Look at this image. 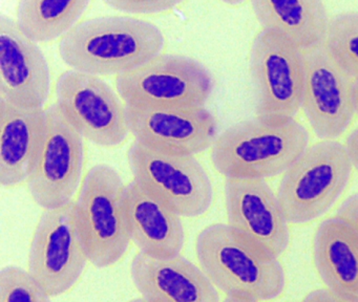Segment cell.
Instances as JSON below:
<instances>
[{
    "instance_id": "277c9868",
    "label": "cell",
    "mask_w": 358,
    "mask_h": 302,
    "mask_svg": "<svg viewBox=\"0 0 358 302\" xmlns=\"http://www.w3.org/2000/svg\"><path fill=\"white\" fill-rule=\"evenodd\" d=\"M125 186L116 169L99 164L89 170L74 201L87 258L97 268L114 266L129 250L131 239Z\"/></svg>"
},
{
    "instance_id": "9a60e30c",
    "label": "cell",
    "mask_w": 358,
    "mask_h": 302,
    "mask_svg": "<svg viewBox=\"0 0 358 302\" xmlns=\"http://www.w3.org/2000/svg\"><path fill=\"white\" fill-rule=\"evenodd\" d=\"M51 73L38 44L31 41L17 21L0 15V99L24 108H45Z\"/></svg>"
},
{
    "instance_id": "ffe728a7",
    "label": "cell",
    "mask_w": 358,
    "mask_h": 302,
    "mask_svg": "<svg viewBox=\"0 0 358 302\" xmlns=\"http://www.w3.org/2000/svg\"><path fill=\"white\" fill-rule=\"evenodd\" d=\"M314 266L326 289L358 300V238L337 216L327 218L313 239Z\"/></svg>"
},
{
    "instance_id": "44dd1931",
    "label": "cell",
    "mask_w": 358,
    "mask_h": 302,
    "mask_svg": "<svg viewBox=\"0 0 358 302\" xmlns=\"http://www.w3.org/2000/svg\"><path fill=\"white\" fill-rule=\"evenodd\" d=\"M90 6V0H22L16 21L31 41L49 43L66 37Z\"/></svg>"
},
{
    "instance_id": "7402d4cb",
    "label": "cell",
    "mask_w": 358,
    "mask_h": 302,
    "mask_svg": "<svg viewBox=\"0 0 358 302\" xmlns=\"http://www.w3.org/2000/svg\"><path fill=\"white\" fill-rule=\"evenodd\" d=\"M324 48L334 62L358 83V12L331 17Z\"/></svg>"
},
{
    "instance_id": "603a6c76",
    "label": "cell",
    "mask_w": 358,
    "mask_h": 302,
    "mask_svg": "<svg viewBox=\"0 0 358 302\" xmlns=\"http://www.w3.org/2000/svg\"><path fill=\"white\" fill-rule=\"evenodd\" d=\"M0 302H52L51 296L20 266H6L0 272Z\"/></svg>"
},
{
    "instance_id": "7a4b0ae2",
    "label": "cell",
    "mask_w": 358,
    "mask_h": 302,
    "mask_svg": "<svg viewBox=\"0 0 358 302\" xmlns=\"http://www.w3.org/2000/svg\"><path fill=\"white\" fill-rule=\"evenodd\" d=\"M309 142V132L295 119L270 122L255 117L220 134L211 159L226 180H266L284 174Z\"/></svg>"
},
{
    "instance_id": "d4e9b609",
    "label": "cell",
    "mask_w": 358,
    "mask_h": 302,
    "mask_svg": "<svg viewBox=\"0 0 358 302\" xmlns=\"http://www.w3.org/2000/svg\"><path fill=\"white\" fill-rule=\"evenodd\" d=\"M335 216L343 220L358 238V193L348 197L341 203Z\"/></svg>"
},
{
    "instance_id": "8992f818",
    "label": "cell",
    "mask_w": 358,
    "mask_h": 302,
    "mask_svg": "<svg viewBox=\"0 0 358 302\" xmlns=\"http://www.w3.org/2000/svg\"><path fill=\"white\" fill-rule=\"evenodd\" d=\"M255 115L264 121L295 119L306 84L305 52L271 31L255 36L249 60Z\"/></svg>"
},
{
    "instance_id": "4316f807",
    "label": "cell",
    "mask_w": 358,
    "mask_h": 302,
    "mask_svg": "<svg viewBox=\"0 0 358 302\" xmlns=\"http://www.w3.org/2000/svg\"><path fill=\"white\" fill-rule=\"evenodd\" d=\"M345 146L349 153L354 169L358 171V128L349 134Z\"/></svg>"
},
{
    "instance_id": "7c38bea8",
    "label": "cell",
    "mask_w": 358,
    "mask_h": 302,
    "mask_svg": "<svg viewBox=\"0 0 358 302\" xmlns=\"http://www.w3.org/2000/svg\"><path fill=\"white\" fill-rule=\"evenodd\" d=\"M129 131L137 142L173 154L196 155L217 138L215 115L205 107L125 105Z\"/></svg>"
},
{
    "instance_id": "cb8c5ba5",
    "label": "cell",
    "mask_w": 358,
    "mask_h": 302,
    "mask_svg": "<svg viewBox=\"0 0 358 302\" xmlns=\"http://www.w3.org/2000/svg\"><path fill=\"white\" fill-rule=\"evenodd\" d=\"M104 3L114 10L135 15H157L173 10L181 0H106Z\"/></svg>"
},
{
    "instance_id": "d6986e66",
    "label": "cell",
    "mask_w": 358,
    "mask_h": 302,
    "mask_svg": "<svg viewBox=\"0 0 358 302\" xmlns=\"http://www.w3.org/2000/svg\"><path fill=\"white\" fill-rule=\"evenodd\" d=\"M251 6L262 29L303 52L324 45L331 17L320 0H253Z\"/></svg>"
},
{
    "instance_id": "2e32d148",
    "label": "cell",
    "mask_w": 358,
    "mask_h": 302,
    "mask_svg": "<svg viewBox=\"0 0 358 302\" xmlns=\"http://www.w3.org/2000/svg\"><path fill=\"white\" fill-rule=\"evenodd\" d=\"M131 276L148 302H220L219 292L204 271L181 255L157 258L138 253Z\"/></svg>"
},
{
    "instance_id": "8fae6325",
    "label": "cell",
    "mask_w": 358,
    "mask_h": 302,
    "mask_svg": "<svg viewBox=\"0 0 358 302\" xmlns=\"http://www.w3.org/2000/svg\"><path fill=\"white\" fill-rule=\"evenodd\" d=\"M83 136L56 103L51 105L47 109L41 153L28 180L33 201L45 210L73 203L83 178Z\"/></svg>"
},
{
    "instance_id": "4fadbf2b",
    "label": "cell",
    "mask_w": 358,
    "mask_h": 302,
    "mask_svg": "<svg viewBox=\"0 0 358 302\" xmlns=\"http://www.w3.org/2000/svg\"><path fill=\"white\" fill-rule=\"evenodd\" d=\"M303 110L312 130L322 140H336L356 115L355 82L334 62L326 48L305 52Z\"/></svg>"
},
{
    "instance_id": "ac0fdd59",
    "label": "cell",
    "mask_w": 358,
    "mask_h": 302,
    "mask_svg": "<svg viewBox=\"0 0 358 302\" xmlns=\"http://www.w3.org/2000/svg\"><path fill=\"white\" fill-rule=\"evenodd\" d=\"M131 241L140 253L157 258L180 255L185 243L181 216L136 180L125 186Z\"/></svg>"
},
{
    "instance_id": "e0dca14e",
    "label": "cell",
    "mask_w": 358,
    "mask_h": 302,
    "mask_svg": "<svg viewBox=\"0 0 358 302\" xmlns=\"http://www.w3.org/2000/svg\"><path fill=\"white\" fill-rule=\"evenodd\" d=\"M47 109L24 108L0 99V185L28 182L45 138Z\"/></svg>"
},
{
    "instance_id": "484cf974",
    "label": "cell",
    "mask_w": 358,
    "mask_h": 302,
    "mask_svg": "<svg viewBox=\"0 0 358 302\" xmlns=\"http://www.w3.org/2000/svg\"><path fill=\"white\" fill-rule=\"evenodd\" d=\"M301 302H358V300L348 299L327 289H322L308 294Z\"/></svg>"
},
{
    "instance_id": "f1b7e54d",
    "label": "cell",
    "mask_w": 358,
    "mask_h": 302,
    "mask_svg": "<svg viewBox=\"0 0 358 302\" xmlns=\"http://www.w3.org/2000/svg\"><path fill=\"white\" fill-rule=\"evenodd\" d=\"M223 302H257L253 300L243 299V298L226 297Z\"/></svg>"
},
{
    "instance_id": "52a82bcc",
    "label": "cell",
    "mask_w": 358,
    "mask_h": 302,
    "mask_svg": "<svg viewBox=\"0 0 358 302\" xmlns=\"http://www.w3.org/2000/svg\"><path fill=\"white\" fill-rule=\"evenodd\" d=\"M127 106L205 107L213 82L204 65L180 55H162L116 77Z\"/></svg>"
},
{
    "instance_id": "83f0119b",
    "label": "cell",
    "mask_w": 358,
    "mask_h": 302,
    "mask_svg": "<svg viewBox=\"0 0 358 302\" xmlns=\"http://www.w3.org/2000/svg\"><path fill=\"white\" fill-rule=\"evenodd\" d=\"M354 102H355V111L358 117V83L354 84Z\"/></svg>"
},
{
    "instance_id": "3957f363",
    "label": "cell",
    "mask_w": 358,
    "mask_h": 302,
    "mask_svg": "<svg viewBox=\"0 0 358 302\" xmlns=\"http://www.w3.org/2000/svg\"><path fill=\"white\" fill-rule=\"evenodd\" d=\"M196 253L199 266L227 297L271 301L286 287L278 258L249 243L228 224L203 229L196 237Z\"/></svg>"
},
{
    "instance_id": "5b68a950",
    "label": "cell",
    "mask_w": 358,
    "mask_h": 302,
    "mask_svg": "<svg viewBox=\"0 0 358 302\" xmlns=\"http://www.w3.org/2000/svg\"><path fill=\"white\" fill-rule=\"evenodd\" d=\"M353 169L347 148L336 140L310 145L282 174L276 192L289 224H307L326 214L343 194Z\"/></svg>"
},
{
    "instance_id": "5bb4252c",
    "label": "cell",
    "mask_w": 358,
    "mask_h": 302,
    "mask_svg": "<svg viewBox=\"0 0 358 302\" xmlns=\"http://www.w3.org/2000/svg\"><path fill=\"white\" fill-rule=\"evenodd\" d=\"M228 224L249 243L278 258L290 241L289 222L266 180H226Z\"/></svg>"
},
{
    "instance_id": "ba28073f",
    "label": "cell",
    "mask_w": 358,
    "mask_h": 302,
    "mask_svg": "<svg viewBox=\"0 0 358 302\" xmlns=\"http://www.w3.org/2000/svg\"><path fill=\"white\" fill-rule=\"evenodd\" d=\"M129 161L134 180L181 217H199L210 209L213 182L194 155L163 152L135 141Z\"/></svg>"
},
{
    "instance_id": "f546056e",
    "label": "cell",
    "mask_w": 358,
    "mask_h": 302,
    "mask_svg": "<svg viewBox=\"0 0 358 302\" xmlns=\"http://www.w3.org/2000/svg\"><path fill=\"white\" fill-rule=\"evenodd\" d=\"M127 302H148V300L144 299V298H136V299L129 300Z\"/></svg>"
},
{
    "instance_id": "6da1fadb",
    "label": "cell",
    "mask_w": 358,
    "mask_h": 302,
    "mask_svg": "<svg viewBox=\"0 0 358 302\" xmlns=\"http://www.w3.org/2000/svg\"><path fill=\"white\" fill-rule=\"evenodd\" d=\"M162 31L129 16H102L78 23L59 43L62 61L91 75H121L160 56Z\"/></svg>"
},
{
    "instance_id": "9c48e42d",
    "label": "cell",
    "mask_w": 358,
    "mask_h": 302,
    "mask_svg": "<svg viewBox=\"0 0 358 302\" xmlns=\"http://www.w3.org/2000/svg\"><path fill=\"white\" fill-rule=\"evenodd\" d=\"M89 261L75 215L74 201L45 210L31 241L28 272L51 297L78 282Z\"/></svg>"
},
{
    "instance_id": "30bf717a",
    "label": "cell",
    "mask_w": 358,
    "mask_h": 302,
    "mask_svg": "<svg viewBox=\"0 0 358 302\" xmlns=\"http://www.w3.org/2000/svg\"><path fill=\"white\" fill-rule=\"evenodd\" d=\"M56 105L81 136L97 146H120L131 134L125 105L99 76L64 71L56 83Z\"/></svg>"
}]
</instances>
